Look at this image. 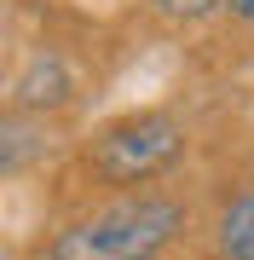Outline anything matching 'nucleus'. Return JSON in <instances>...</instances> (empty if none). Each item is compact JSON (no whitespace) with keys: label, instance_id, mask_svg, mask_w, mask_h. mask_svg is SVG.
I'll list each match as a JSON object with an SVG mask.
<instances>
[{"label":"nucleus","instance_id":"f257e3e1","mask_svg":"<svg viewBox=\"0 0 254 260\" xmlns=\"http://www.w3.org/2000/svg\"><path fill=\"white\" fill-rule=\"evenodd\" d=\"M185 232V203L168 191H133L116 197L47 243V260H156Z\"/></svg>","mask_w":254,"mask_h":260},{"label":"nucleus","instance_id":"f03ea898","mask_svg":"<svg viewBox=\"0 0 254 260\" xmlns=\"http://www.w3.org/2000/svg\"><path fill=\"white\" fill-rule=\"evenodd\" d=\"M185 156V121L173 110H133V116H116L104 121L93 139L81 145V162L87 174L104 179V185H151L168 168Z\"/></svg>","mask_w":254,"mask_h":260},{"label":"nucleus","instance_id":"7ed1b4c3","mask_svg":"<svg viewBox=\"0 0 254 260\" xmlns=\"http://www.w3.org/2000/svg\"><path fill=\"white\" fill-rule=\"evenodd\" d=\"M76 99V75H69V64L47 47H35L18 64V75H12V110L23 116H41L47 121L52 110H64V104Z\"/></svg>","mask_w":254,"mask_h":260},{"label":"nucleus","instance_id":"20e7f679","mask_svg":"<svg viewBox=\"0 0 254 260\" xmlns=\"http://www.w3.org/2000/svg\"><path fill=\"white\" fill-rule=\"evenodd\" d=\"M214 254L220 260H254V191H237L214 214Z\"/></svg>","mask_w":254,"mask_h":260},{"label":"nucleus","instance_id":"39448f33","mask_svg":"<svg viewBox=\"0 0 254 260\" xmlns=\"http://www.w3.org/2000/svg\"><path fill=\"white\" fill-rule=\"evenodd\" d=\"M156 12L173 18V23H202L214 12H226V0H156Z\"/></svg>","mask_w":254,"mask_h":260},{"label":"nucleus","instance_id":"423d86ee","mask_svg":"<svg viewBox=\"0 0 254 260\" xmlns=\"http://www.w3.org/2000/svg\"><path fill=\"white\" fill-rule=\"evenodd\" d=\"M226 12H231L243 29H254V0H226Z\"/></svg>","mask_w":254,"mask_h":260},{"label":"nucleus","instance_id":"0eeeda50","mask_svg":"<svg viewBox=\"0 0 254 260\" xmlns=\"http://www.w3.org/2000/svg\"><path fill=\"white\" fill-rule=\"evenodd\" d=\"M6 260H18V254H6Z\"/></svg>","mask_w":254,"mask_h":260}]
</instances>
